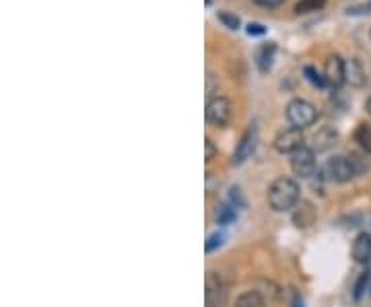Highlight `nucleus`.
Listing matches in <instances>:
<instances>
[{
  "instance_id": "obj_1",
  "label": "nucleus",
  "mask_w": 371,
  "mask_h": 307,
  "mask_svg": "<svg viewBox=\"0 0 371 307\" xmlns=\"http://www.w3.org/2000/svg\"><path fill=\"white\" fill-rule=\"evenodd\" d=\"M266 198H268V204H271L273 211L285 213V211H291V209H295V207L299 204V200H301V188H299L297 180L283 176V178H277V180L271 184Z\"/></svg>"
},
{
  "instance_id": "obj_2",
  "label": "nucleus",
  "mask_w": 371,
  "mask_h": 307,
  "mask_svg": "<svg viewBox=\"0 0 371 307\" xmlns=\"http://www.w3.org/2000/svg\"><path fill=\"white\" fill-rule=\"evenodd\" d=\"M322 173L330 182L345 184V182H351L355 176H359V169H357V165H355L351 155H335V157H330L326 161Z\"/></svg>"
},
{
  "instance_id": "obj_3",
  "label": "nucleus",
  "mask_w": 371,
  "mask_h": 307,
  "mask_svg": "<svg viewBox=\"0 0 371 307\" xmlns=\"http://www.w3.org/2000/svg\"><path fill=\"white\" fill-rule=\"evenodd\" d=\"M204 118L211 126L215 128H225L231 118H233V103L229 97L225 95H215L211 99H206V109H204Z\"/></svg>"
},
{
  "instance_id": "obj_4",
  "label": "nucleus",
  "mask_w": 371,
  "mask_h": 307,
  "mask_svg": "<svg viewBox=\"0 0 371 307\" xmlns=\"http://www.w3.org/2000/svg\"><path fill=\"white\" fill-rule=\"evenodd\" d=\"M287 120H289V124L291 126H295V128H308V126H312L316 120H318V109H316V105L314 103H310L308 99H293V101H289V105H287Z\"/></svg>"
},
{
  "instance_id": "obj_5",
  "label": "nucleus",
  "mask_w": 371,
  "mask_h": 307,
  "mask_svg": "<svg viewBox=\"0 0 371 307\" xmlns=\"http://www.w3.org/2000/svg\"><path fill=\"white\" fill-rule=\"evenodd\" d=\"M273 147H275V151H279V153H283V155H293L295 151H299L301 147H306L304 130H301V128H295V126H289V128L281 130V132L275 136Z\"/></svg>"
},
{
  "instance_id": "obj_6",
  "label": "nucleus",
  "mask_w": 371,
  "mask_h": 307,
  "mask_svg": "<svg viewBox=\"0 0 371 307\" xmlns=\"http://www.w3.org/2000/svg\"><path fill=\"white\" fill-rule=\"evenodd\" d=\"M227 304V285L217 273L206 275L204 283V307H225Z\"/></svg>"
},
{
  "instance_id": "obj_7",
  "label": "nucleus",
  "mask_w": 371,
  "mask_h": 307,
  "mask_svg": "<svg viewBox=\"0 0 371 307\" xmlns=\"http://www.w3.org/2000/svg\"><path fill=\"white\" fill-rule=\"evenodd\" d=\"M291 169L299 178H312L316 173V151L310 147H301L291 155Z\"/></svg>"
},
{
  "instance_id": "obj_8",
  "label": "nucleus",
  "mask_w": 371,
  "mask_h": 307,
  "mask_svg": "<svg viewBox=\"0 0 371 307\" xmlns=\"http://www.w3.org/2000/svg\"><path fill=\"white\" fill-rule=\"evenodd\" d=\"M345 66H347V60H343L339 54H330L326 58V62H324V76H326L330 87H341L343 83H347Z\"/></svg>"
},
{
  "instance_id": "obj_9",
  "label": "nucleus",
  "mask_w": 371,
  "mask_h": 307,
  "mask_svg": "<svg viewBox=\"0 0 371 307\" xmlns=\"http://www.w3.org/2000/svg\"><path fill=\"white\" fill-rule=\"evenodd\" d=\"M254 149H256V128L250 126L242 134V138H240V142H237V147L233 151V165H242L248 157H252Z\"/></svg>"
},
{
  "instance_id": "obj_10",
  "label": "nucleus",
  "mask_w": 371,
  "mask_h": 307,
  "mask_svg": "<svg viewBox=\"0 0 371 307\" xmlns=\"http://www.w3.org/2000/svg\"><path fill=\"white\" fill-rule=\"evenodd\" d=\"M293 223L301 229L316 223V207L308 200H299V204L293 211Z\"/></svg>"
},
{
  "instance_id": "obj_11",
  "label": "nucleus",
  "mask_w": 371,
  "mask_h": 307,
  "mask_svg": "<svg viewBox=\"0 0 371 307\" xmlns=\"http://www.w3.org/2000/svg\"><path fill=\"white\" fill-rule=\"evenodd\" d=\"M353 258L359 264H370L371 260V235L359 233L353 242Z\"/></svg>"
},
{
  "instance_id": "obj_12",
  "label": "nucleus",
  "mask_w": 371,
  "mask_h": 307,
  "mask_svg": "<svg viewBox=\"0 0 371 307\" xmlns=\"http://www.w3.org/2000/svg\"><path fill=\"white\" fill-rule=\"evenodd\" d=\"M345 78L351 87H363L368 76H365V70L361 66V62L357 58H351L347 60V66H345Z\"/></svg>"
},
{
  "instance_id": "obj_13",
  "label": "nucleus",
  "mask_w": 371,
  "mask_h": 307,
  "mask_svg": "<svg viewBox=\"0 0 371 307\" xmlns=\"http://www.w3.org/2000/svg\"><path fill=\"white\" fill-rule=\"evenodd\" d=\"M275 52H277V45L273 41L268 43H262L258 50H256V66L260 72H268L271 66H273V60H275Z\"/></svg>"
},
{
  "instance_id": "obj_14",
  "label": "nucleus",
  "mask_w": 371,
  "mask_h": 307,
  "mask_svg": "<svg viewBox=\"0 0 371 307\" xmlns=\"http://www.w3.org/2000/svg\"><path fill=\"white\" fill-rule=\"evenodd\" d=\"M235 307H266V299L260 291H244L235 299Z\"/></svg>"
},
{
  "instance_id": "obj_15",
  "label": "nucleus",
  "mask_w": 371,
  "mask_h": 307,
  "mask_svg": "<svg viewBox=\"0 0 371 307\" xmlns=\"http://www.w3.org/2000/svg\"><path fill=\"white\" fill-rule=\"evenodd\" d=\"M337 140V132L332 128H322L316 136H314V151H326L328 147H332Z\"/></svg>"
},
{
  "instance_id": "obj_16",
  "label": "nucleus",
  "mask_w": 371,
  "mask_h": 307,
  "mask_svg": "<svg viewBox=\"0 0 371 307\" xmlns=\"http://www.w3.org/2000/svg\"><path fill=\"white\" fill-rule=\"evenodd\" d=\"M355 142L365 151L371 153V126L368 124H359L357 130H355Z\"/></svg>"
},
{
  "instance_id": "obj_17",
  "label": "nucleus",
  "mask_w": 371,
  "mask_h": 307,
  "mask_svg": "<svg viewBox=\"0 0 371 307\" xmlns=\"http://www.w3.org/2000/svg\"><path fill=\"white\" fill-rule=\"evenodd\" d=\"M215 219H217L219 225H229V223H233L237 219V213H235V209L231 204H221L217 209V213H215Z\"/></svg>"
},
{
  "instance_id": "obj_18",
  "label": "nucleus",
  "mask_w": 371,
  "mask_h": 307,
  "mask_svg": "<svg viewBox=\"0 0 371 307\" xmlns=\"http://www.w3.org/2000/svg\"><path fill=\"white\" fill-rule=\"evenodd\" d=\"M326 4V0H299L295 4V12L297 14H308V12H316Z\"/></svg>"
},
{
  "instance_id": "obj_19",
  "label": "nucleus",
  "mask_w": 371,
  "mask_h": 307,
  "mask_svg": "<svg viewBox=\"0 0 371 307\" xmlns=\"http://www.w3.org/2000/svg\"><path fill=\"white\" fill-rule=\"evenodd\" d=\"M304 72H306V76H308V81L314 85V87H318V89H324L326 85H328V81H326V76H322L314 66H306L304 68Z\"/></svg>"
},
{
  "instance_id": "obj_20",
  "label": "nucleus",
  "mask_w": 371,
  "mask_h": 307,
  "mask_svg": "<svg viewBox=\"0 0 371 307\" xmlns=\"http://www.w3.org/2000/svg\"><path fill=\"white\" fill-rule=\"evenodd\" d=\"M217 19L227 27V29H240V25H242V21H240V17L237 14H233V12H227V10H221V12H217Z\"/></svg>"
},
{
  "instance_id": "obj_21",
  "label": "nucleus",
  "mask_w": 371,
  "mask_h": 307,
  "mask_svg": "<svg viewBox=\"0 0 371 307\" xmlns=\"http://www.w3.org/2000/svg\"><path fill=\"white\" fill-rule=\"evenodd\" d=\"M370 279H371V273H370V268H368L365 273H361V277H359V281H357V285H355V299H357V301L365 295L368 285H370Z\"/></svg>"
},
{
  "instance_id": "obj_22",
  "label": "nucleus",
  "mask_w": 371,
  "mask_h": 307,
  "mask_svg": "<svg viewBox=\"0 0 371 307\" xmlns=\"http://www.w3.org/2000/svg\"><path fill=\"white\" fill-rule=\"evenodd\" d=\"M219 93V76L215 72H206V97H215Z\"/></svg>"
},
{
  "instance_id": "obj_23",
  "label": "nucleus",
  "mask_w": 371,
  "mask_h": 307,
  "mask_svg": "<svg viewBox=\"0 0 371 307\" xmlns=\"http://www.w3.org/2000/svg\"><path fill=\"white\" fill-rule=\"evenodd\" d=\"M223 240H225V235L223 233H213V235H209V240H206V244H204V250L211 254V252H215L217 248H221L223 246Z\"/></svg>"
},
{
  "instance_id": "obj_24",
  "label": "nucleus",
  "mask_w": 371,
  "mask_h": 307,
  "mask_svg": "<svg viewBox=\"0 0 371 307\" xmlns=\"http://www.w3.org/2000/svg\"><path fill=\"white\" fill-rule=\"evenodd\" d=\"M215 155H217V147H215V142L206 136V138H204V161L211 163V161L215 159Z\"/></svg>"
},
{
  "instance_id": "obj_25",
  "label": "nucleus",
  "mask_w": 371,
  "mask_h": 307,
  "mask_svg": "<svg viewBox=\"0 0 371 307\" xmlns=\"http://www.w3.org/2000/svg\"><path fill=\"white\" fill-rule=\"evenodd\" d=\"M349 14H371V0L365 4H357L349 8Z\"/></svg>"
},
{
  "instance_id": "obj_26",
  "label": "nucleus",
  "mask_w": 371,
  "mask_h": 307,
  "mask_svg": "<svg viewBox=\"0 0 371 307\" xmlns=\"http://www.w3.org/2000/svg\"><path fill=\"white\" fill-rule=\"evenodd\" d=\"M246 31H248V35H264V33H266V27H264L262 23H250Z\"/></svg>"
},
{
  "instance_id": "obj_27",
  "label": "nucleus",
  "mask_w": 371,
  "mask_h": 307,
  "mask_svg": "<svg viewBox=\"0 0 371 307\" xmlns=\"http://www.w3.org/2000/svg\"><path fill=\"white\" fill-rule=\"evenodd\" d=\"M256 4H260V6H266V8H277V6H281L285 0H254Z\"/></svg>"
},
{
  "instance_id": "obj_28",
  "label": "nucleus",
  "mask_w": 371,
  "mask_h": 307,
  "mask_svg": "<svg viewBox=\"0 0 371 307\" xmlns=\"http://www.w3.org/2000/svg\"><path fill=\"white\" fill-rule=\"evenodd\" d=\"M293 307H304V301H301V297H299V295H295V299H293Z\"/></svg>"
},
{
  "instance_id": "obj_29",
  "label": "nucleus",
  "mask_w": 371,
  "mask_h": 307,
  "mask_svg": "<svg viewBox=\"0 0 371 307\" xmlns=\"http://www.w3.org/2000/svg\"><path fill=\"white\" fill-rule=\"evenodd\" d=\"M365 109H368V114L371 116V95L368 97V101H365Z\"/></svg>"
}]
</instances>
